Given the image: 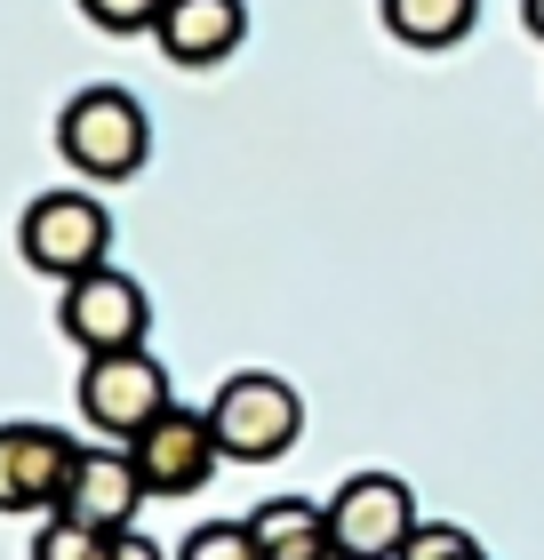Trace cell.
<instances>
[{
    "label": "cell",
    "mask_w": 544,
    "mask_h": 560,
    "mask_svg": "<svg viewBox=\"0 0 544 560\" xmlns=\"http://www.w3.org/2000/svg\"><path fill=\"white\" fill-rule=\"evenodd\" d=\"M57 152L89 176V185H128V176L144 168V152H152V120H144V105L128 89L96 81L57 113Z\"/></svg>",
    "instance_id": "cell-1"
},
{
    "label": "cell",
    "mask_w": 544,
    "mask_h": 560,
    "mask_svg": "<svg viewBox=\"0 0 544 560\" xmlns=\"http://www.w3.org/2000/svg\"><path fill=\"white\" fill-rule=\"evenodd\" d=\"M209 424H217V448L232 456V465H273V456H289V448H297V432H304V400H297L289 376H273V369H241V376H224V385H217Z\"/></svg>",
    "instance_id": "cell-2"
},
{
    "label": "cell",
    "mask_w": 544,
    "mask_h": 560,
    "mask_svg": "<svg viewBox=\"0 0 544 560\" xmlns=\"http://www.w3.org/2000/svg\"><path fill=\"white\" fill-rule=\"evenodd\" d=\"M16 248H24V265H33V272H48L65 289V280L113 265V217H105V200H96V192L57 185V192H40L33 209H24Z\"/></svg>",
    "instance_id": "cell-3"
},
{
    "label": "cell",
    "mask_w": 544,
    "mask_h": 560,
    "mask_svg": "<svg viewBox=\"0 0 544 560\" xmlns=\"http://www.w3.org/2000/svg\"><path fill=\"white\" fill-rule=\"evenodd\" d=\"M169 369L152 361L144 345H128V352H89V369H81V417L96 432H113V441H137V432L169 409Z\"/></svg>",
    "instance_id": "cell-4"
},
{
    "label": "cell",
    "mask_w": 544,
    "mask_h": 560,
    "mask_svg": "<svg viewBox=\"0 0 544 560\" xmlns=\"http://www.w3.org/2000/svg\"><path fill=\"white\" fill-rule=\"evenodd\" d=\"M328 537L345 560H393L417 537V489L393 480V472H352L328 497Z\"/></svg>",
    "instance_id": "cell-5"
},
{
    "label": "cell",
    "mask_w": 544,
    "mask_h": 560,
    "mask_svg": "<svg viewBox=\"0 0 544 560\" xmlns=\"http://www.w3.org/2000/svg\"><path fill=\"white\" fill-rule=\"evenodd\" d=\"M57 328L81 352H128V345H144V328H152V296L120 265H96V272L57 289Z\"/></svg>",
    "instance_id": "cell-6"
},
{
    "label": "cell",
    "mask_w": 544,
    "mask_h": 560,
    "mask_svg": "<svg viewBox=\"0 0 544 560\" xmlns=\"http://www.w3.org/2000/svg\"><path fill=\"white\" fill-rule=\"evenodd\" d=\"M128 456H137V472H144L152 497H193V489H209V472L224 465L209 409H176V400L128 441Z\"/></svg>",
    "instance_id": "cell-7"
},
{
    "label": "cell",
    "mask_w": 544,
    "mask_h": 560,
    "mask_svg": "<svg viewBox=\"0 0 544 560\" xmlns=\"http://www.w3.org/2000/svg\"><path fill=\"white\" fill-rule=\"evenodd\" d=\"M81 441L57 424H0V513H57Z\"/></svg>",
    "instance_id": "cell-8"
},
{
    "label": "cell",
    "mask_w": 544,
    "mask_h": 560,
    "mask_svg": "<svg viewBox=\"0 0 544 560\" xmlns=\"http://www.w3.org/2000/svg\"><path fill=\"white\" fill-rule=\"evenodd\" d=\"M152 489H144V472H137V456H128V441H113V448H81L72 456V480H65V504L57 513H72V521H89V528H137V504H144Z\"/></svg>",
    "instance_id": "cell-9"
},
{
    "label": "cell",
    "mask_w": 544,
    "mask_h": 560,
    "mask_svg": "<svg viewBox=\"0 0 544 560\" xmlns=\"http://www.w3.org/2000/svg\"><path fill=\"white\" fill-rule=\"evenodd\" d=\"M152 40H161L169 65L209 72V65H224L232 48L248 40V0H169L161 24H152Z\"/></svg>",
    "instance_id": "cell-10"
},
{
    "label": "cell",
    "mask_w": 544,
    "mask_h": 560,
    "mask_svg": "<svg viewBox=\"0 0 544 560\" xmlns=\"http://www.w3.org/2000/svg\"><path fill=\"white\" fill-rule=\"evenodd\" d=\"M248 537H256L265 560H336L328 504H313V497H265L248 513Z\"/></svg>",
    "instance_id": "cell-11"
},
{
    "label": "cell",
    "mask_w": 544,
    "mask_h": 560,
    "mask_svg": "<svg viewBox=\"0 0 544 560\" xmlns=\"http://www.w3.org/2000/svg\"><path fill=\"white\" fill-rule=\"evenodd\" d=\"M473 16H481V0H384V24L408 48H456L473 33Z\"/></svg>",
    "instance_id": "cell-12"
},
{
    "label": "cell",
    "mask_w": 544,
    "mask_h": 560,
    "mask_svg": "<svg viewBox=\"0 0 544 560\" xmlns=\"http://www.w3.org/2000/svg\"><path fill=\"white\" fill-rule=\"evenodd\" d=\"M105 552H113L105 528H89V521H72V513H40L33 560H105Z\"/></svg>",
    "instance_id": "cell-13"
},
{
    "label": "cell",
    "mask_w": 544,
    "mask_h": 560,
    "mask_svg": "<svg viewBox=\"0 0 544 560\" xmlns=\"http://www.w3.org/2000/svg\"><path fill=\"white\" fill-rule=\"evenodd\" d=\"M176 560H265L248 537V521H209V528H193L185 545H176Z\"/></svg>",
    "instance_id": "cell-14"
},
{
    "label": "cell",
    "mask_w": 544,
    "mask_h": 560,
    "mask_svg": "<svg viewBox=\"0 0 544 560\" xmlns=\"http://www.w3.org/2000/svg\"><path fill=\"white\" fill-rule=\"evenodd\" d=\"M393 560H488L473 545V528H449V521H417V537H408Z\"/></svg>",
    "instance_id": "cell-15"
},
{
    "label": "cell",
    "mask_w": 544,
    "mask_h": 560,
    "mask_svg": "<svg viewBox=\"0 0 544 560\" xmlns=\"http://www.w3.org/2000/svg\"><path fill=\"white\" fill-rule=\"evenodd\" d=\"M81 9H89V24H105V33H152L169 0H81Z\"/></svg>",
    "instance_id": "cell-16"
},
{
    "label": "cell",
    "mask_w": 544,
    "mask_h": 560,
    "mask_svg": "<svg viewBox=\"0 0 544 560\" xmlns=\"http://www.w3.org/2000/svg\"><path fill=\"white\" fill-rule=\"evenodd\" d=\"M105 560H176V552H161L152 537H137V528H113V552Z\"/></svg>",
    "instance_id": "cell-17"
},
{
    "label": "cell",
    "mask_w": 544,
    "mask_h": 560,
    "mask_svg": "<svg viewBox=\"0 0 544 560\" xmlns=\"http://www.w3.org/2000/svg\"><path fill=\"white\" fill-rule=\"evenodd\" d=\"M521 24H529V33L544 40V0H521Z\"/></svg>",
    "instance_id": "cell-18"
}]
</instances>
